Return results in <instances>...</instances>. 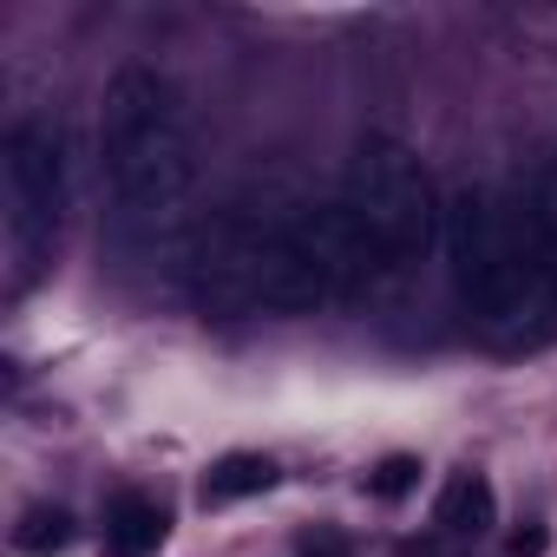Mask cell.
<instances>
[{"mask_svg":"<svg viewBox=\"0 0 557 557\" xmlns=\"http://www.w3.org/2000/svg\"><path fill=\"white\" fill-rule=\"evenodd\" d=\"M99 164L125 236H171L197 197V138L158 66H119L99 99Z\"/></svg>","mask_w":557,"mask_h":557,"instance_id":"cell-1","label":"cell"},{"mask_svg":"<svg viewBox=\"0 0 557 557\" xmlns=\"http://www.w3.org/2000/svg\"><path fill=\"white\" fill-rule=\"evenodd\" d=\"M440 236H446V269H453V296L492 322V329H511L524 315L544 309L550 275H544V256H537V236H531V216L518 223L485 184H459L446 197V216H440Z\"/></svg>","mask_w":557,"mask_h":557,"instance_id":"cell-2","label":"cell"},{"mask_svg":"<svg viewBox=\"0 0 557 557\" xmlns=\"http://www.w3.org/2000/svg\"><path fill=\"white\" fill-rule=\"evenodd\" d=\"M342 210L355 223V236L368 243L374 269H407L420 262V249L433 243V184L420 171V158L400 138H361L348 158V184H342Z\"/></svg>","mask_w":557,"mask_h":557,"instance_id":"cell-3","label":"cell"},{"mask_svg":"<svg viewBox=\"0 0 557 557\" xmlns=\"http://www.w3.org/2000/svg\"><path fill=\"white\" fill-rule=\"evenodd\" d=\"M66 223V145L53 119H14L8 132V243L21 262V283L40 269V256L53 249Z\"/></svg>","mask_w":557,"mask_h":557,"instance_id":"cell-4","label":"cell"},{"mask_svg":"<svg viewBox=\"0 0 557 557\" xmlns=\"http://www.w3.org/2000/svg\"><path fill=\"white\" fill-rule=\"evenodd\" d=\"M498 524V492L485 472H459L446 492H440V531L459 537V544H479L485 531Z\"/></svg>","mask_w":557,"mask_h":557,"instance_id":"cell-5","label":"cell"},{"mask_svg":"<svg viewBox=\"0 0 557 557\" xmlns=\"http://www.w3.org/2000/svg\"><path fill=\"white\" fill-rule=\"evenodd\" d=\"M164 531H171L164 505H158V498H138V492H125V498L106 511V557H158Z\"/></svg>","mask_w":557,"mask_h":557,"instance_id":"cell-6","label":"cell"},{"mask_svg":"<svg viewBox=\"0 0 557 557\" xmlns=\"http://www.w3.org/2000/svg\"><path fill=\"white\" fill-rule=\"evenodd\" d=\"M275 485V466L262 453H223L210 472H203V505H243V498H262Z\"/></svg>","mask_w":557,"mask_h":557,"instance_id":"cell-7","label":"cell"},{"mask_svg":"<svg viewBox=\"0 0 557 557\" xmlns=\"http://www.w3.org/2000/svg\"><path fill=\"white\" fill-rule=\"evenodd\" d=\"M524 216H531V236H537L544 275H550V289H557V151H550V158H537L531 190H524Z\"/></svg>","mask_w":557,"mask_h":557,"instance_id":"cell-8","label":"cell"},{"mask_svg":"<svg viewBox=\"0 0 557 557\" xmlns=\"http://www.w3.org/2000/svg\"><path fill=\"white\" fill-rule=\"evenodd\" d=\"M73 544V511L66 505H27L21 511V524H14V550H27V557H53V550H66Z\"/></svg>","mask_w":557,"mask_h":557,"instance_id":"cell-9","label":"cell"},{"mask_svg":"<svg viewBox=\"0 0 557 557\" xmlns=\"http://www.w3.org/2000/svg\"><path fill=\"white\" fill-rule=\"evenodd\" d=\"M413 485H420V459H407V453H394V459H381V466L368 472V498H387V505L407 498Z\"/></svg>","mask_w":557,"mask_h":557,"instance_id":"cell-10","label":"cell"},{"mask_svg":"<svg viewBox=\"0 0 557 557\" xmlns=\"http://www.w3.org/2000/svg\"><path fill=\"white\" fill-rule=\"evenodd\" d=\"M544 544H550V537L531 524V531H518V537H511V557H544Z\"/></svg>","mask_w":557,"mask_h":557,"instance_id":"cell-11","label":"cell"}]
</instances>
